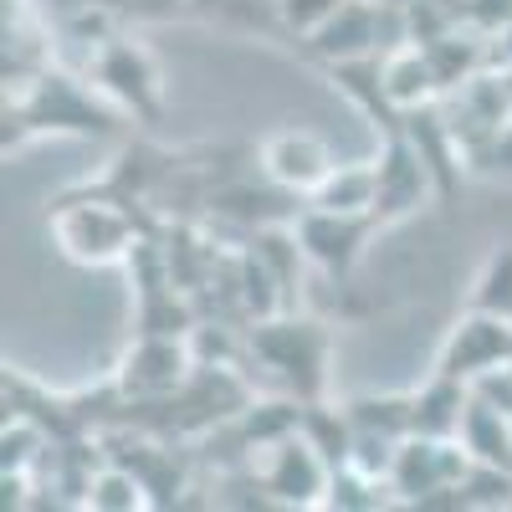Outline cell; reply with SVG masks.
Here are the masks:
<instances>
[{
    "mask_svg": "<svg viewBox=\"0 0 512 512\" xmlns=\"http://www.w3.org/2000/svg\"><path fill=\"white\" fill-rule=\"evenodd\" d=\"M134 200H118V195H82V200H62L52 205L47 216V236L57 246L62 262L72 267H118L128 262L144 236H139V221Z\"/></svg>",
    "mask_w": 512,
    "mask_h": 512,
    "instance_id": "1",
    "label": "cell"
},
{
    "mask_svg": "<svg viewBox=\"0 0 512 512\" xmlns=\"http://www.w3.org/2000/svg\"><path fill=\"white\" fill-rule=\"evenodd\" d=\"M338 461L297 425V431L251 451V482L277 507H328Z\"/></svg>",
    "mask_w": 512,
    "mask_h": 512,
    "instance_id": "2",
    "label": "cell"
},
{
    "mask_svg": "<svg viewBox=\"0 0 512 512\" xmlns=\"http://www.w3.org/2000/svg\"><path fill=\"white\" fill-rule=\"evenodd\" d=\"M472 451L461 446V436H405L400 451H395V472H390V492L395 502H410V507H431V502H461V487L472 477Z\"/></svg>",
    "mask_w": 512,
    "mask_h": 512,
    "instance_id": "3",
    "label": "cell"
},
{
    "mask_svg": "<svg viewBox=\"0 0 512 512\" xmlns=\"http://www.w3.org/2000/svg\"><path fill=\"white\" fill-rule=\"evenodd\" d=\"M195 369H200V359H195L190 333L149 328L118 354L113 384H118L123 400H169V395H185V384L195 379Z\"/></svg>",
    "mask_w": 512,
    "mask_h": 512,
    "instance_id": "4",
    "label": "cell"
},
{
    "mask_svg": "<svg viewBox=\"0 0 512 512\" xmlns=\"http://www.w3.org/2000/svg\"><path fill=\"white\" fill-rule=\"evenodd\" d=\"M88 77L118 113L159 118V108H164V72L149 57V47H139L134 36H103L88 62Z\"/></svg>",
    "mask_w": 512,
    "mask_h": 512,
    "instance_id": "5",
    "label": "cell"
},
{
    "mask_svg": "<svg viewBox=\"0 0 512 512\" xmlns=\"http://www.w3.org/2000/svg\"><path fill=\"white\" fill-rule=\"evenodd\" d=\"M251 354L267 359L303 400H318L323 379H328V333H323V323L267 318L251 333Z\"/></svg>",
    "mask_w": 512,
    "mask_h": 512,
    "instance_id": "6",
    "label": "cell"
},
{
    "mask_svg": "<svg viewBox=\"0 0 512 512\" xmlns=\"http://www.w3.org/2000/svg\"><path fill=\"white\" fill-rule=\"evenodd\" d=\"M507 364H512V318L487 313V308H466L436 354V374L461 379V384H477Z\"/></svg>",
    "mask_w": 512,
    "mask_h": 512,
    "instance_id": "7",
    "label": "cell"
},
{
    "mask_svg": "<svg viewBox=\"0 0 512 512\" xmlns=\"http://www.w3.org/2000/svg\"><path fill=\"white\" fill-rule=\"evenodd\" d=\"M256 164H262V175L287 190V195H313L328 175H333V149L323 134H313V128H277V134L262 139V149H256Z\"/></svg>",
    "mask_w": 512,
    "mask_h": 512,
    "instance_id": "8",
    "label": "cell"
},
{
    "mask_svg": "<svg viewBox=\"0 0 512 512\" xmlns=\"http://www.w3.org/2000/svg\"><path fill=\"white\" fill-rule=\"evenodd\" d=\"M374 226H379L374 216H344V210H318V205H308L303 216H297L292 236H297V246H303V256H308L318 272L349 277V272L359 267L364 241H369Z\"/></svg>",
    "mask_w": 512,
    "mask_h": 512,
    "instance_id": "9",
    "label": "cell"
},
{
    "mask_svg": "<svg viewBox=\"0 0 512 512\" xmlns=\"http://www.w3.org/2000/svg\"><path fill=\"white\" fill-rule=\"evenodd\" d=\"M431 159H425V149L405 134H395L390 144L379 149L374 159V180H379V195H374V221L390 226L400 216H410V210H420V200L431 195Z\"/></svg>",
    "mask_w": 512,
    "mask_h": 512,
    "instance_id": "10",
    "label": "cell"
},
{
    "mask_svg": "<svg viewBox=\"0 0 512 512\" xmlns=\"http://www.w3.org/2000/svg\"><path fill=\"white\" fill-rule=\"evenodd\" d=\"M374 77H379V98L390 113H420L436 103V93H446L425 41H400L395 52H384L374 62Z\"/></svg>",
    "mask_w": 512,
    "mask_h": 512,
    "instance_id": "11",
    "label": "cell"
},
{
    "mask_svg": "<svg viewBox=\"0 0 512 512\" xmlns=\"http://www.w3.org/2000/svg\"><path fill=\"white\" fill-rule=\"evenodd\" d=\"M379 16H384V0H344V6L308 36V47L333 67L369 62L374 47H379Z\"/></svg>",
    "mask_w": 512,
    "mask_h": 512,
    "instance_id": "12",
    "label": "cell"
},
{
    "mask_svg": "<svg viewBox=\"0 0 512 512\" xmlns=\"http://www.w3.org/2000/svg\"><path fill=\"white\" fill-rule=\"evenodd\" d=\"M461 446L472 451V461L482 466H502V472H512V410L492 405L487 395L472 390V400H466L461 410Z\"/></svg>",
    "mask_w": 512,
    "mask_h": 512,
    "instance_id": "13",
    "label": "cell"
},
{
    "mask_svg": "<svg viewBox=\"0 0 512 512\" xmlns=\"http://www.w3.org/2000/svg\"><path fill=\"white\" fill-rule=\"evenodd\" d=\"M349 431L364 441H390L400 446L405 436H415V395H364L344 405Z\"/></svg>",
    "mask_w": 512,
    "mask_h": 512,
    "instance_id": "14",
    "label": "cell"
},
{
    "mask_svg": "<svg viewBox=\"0 0 512 512\" xmlns=\"http://www.w3.org/2000/svg\"><path fill=\"white\" fill-rule=\"evenodd\" d=\"M374 159H354V164H333V175L308 195V205L318 210H344V216H374Z\"/></svg>",
    "mask_w": 512,
    "mask_h": 512,
    "instance_id": "15",
    "label": "cell"
},
{
    "mask_svg": "<svg viewBox=\"0 0 512 512\" xmlns=\"http://www.w3.org/2000/svg\"><path fill=\"white\" fill-rule=\"evenodd\" d=\"M82 507L93 512H144L154 507L149 482L134 472V466H98V472L82 482Z\"/></svg>",
    "mask_w": 512,
    "mask_h": 512,
    "instance_id": "16",
    "label": "cell"
},
{
    "mask_svg": "<svg viewBox=\"0 0 512 512\" xmlns=\"http://www.w3.org/2000/svg\"><path fill=\"white\" fill-rule=\"evenodd\" d=\"M472 308H487V313H507L512 318V246H497L477 282H472Z\"/></svg>",
    "mask_w": 512,
    "mask_h": 512,
    "instance_id": "17",
    "label": "cell"
},
{
    "mask_svg": "<svg viewBox=\"0 0 512 512\" xmlns=\"http://www.w3.org/2000/svg\"><path fill=\"white\" fill-rule=\"evenodd\" d=\"M338 6H344V0H277V16L287 21V31H297V36H313Z\"/></svg>",
    "mask_w": 512,
    "mask_h": 512,
    "instance_id": "18",
    "label": "cell"
},
{
    "mask_svg": "<svg viewBox=\"0 0 512 512\" xmlns=\"http://www.w3.org/2000/svg\"><path fill=\"white\" fill-rule=\"evenodd\" d=\"M190 6V0H128V16H139V21H169V16H180Z\"/></svg>",
    "mask_w": 512,
    "mask_h": 512,
    "instance_id": "19",
    "label": "cell"
},
{
    "mask_svg": "<svg viewBox=\"0 0 512 512\" xmlns=\"http://www.w3.org/2000/svg\"><path fill=\"white\" fill-rule=\"evenodd\" d=\"M88 11H128V0H82Z\"/></svg>",
    "mask_w": 512,
    "mask_h": 512,
    "instance_id": "20",
    "label": "cell"
}]
</instances>
